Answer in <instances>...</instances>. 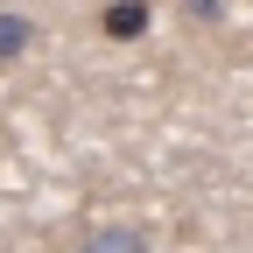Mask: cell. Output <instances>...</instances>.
<instances>
[{"label":"cell","instance_id":"6da1fadb","mask_svg":"<svg viewBox=\"0 0 253 253\" xmlns=\"http://www.w3.org/2000/svg\"><path fill=\"white\" fill-rule=\"evenodd\" d=\"M148 28V0H120V7H106V36L113 42H134Z\"/></svg>","mask_w":253,"mask_h":253},{"label":"cell","instance_id":"7a4b0ae2","mask_svg":"<svg viewBox=\"0 0 253 253\" xmlns=\"http://www.w3.org/2000/svg\"><path fill=\"white\" fill-rule=\"evenodd\" d=\"M28 36H36V28H28V21H0V56H7V49H21Z\"/></svg>","mask_w":253,"mask_h":253}]
</instances>
